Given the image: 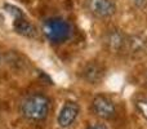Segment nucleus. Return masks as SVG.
<instances>
[{"instance_id":"obj_1","label":"nucleus","mask_w":147,"mask_h":129,"mask_svg":"<svg viewBox=\"0 0 147 129\" xmlns=\"http://www.w3.org/2000/svg\"><path fill=\"white\" fill-rule=\"evenodd\" d=\"M20 111L30 122H43L51 111V99L43 93H32L21 102Z\"/></svg>"},{"instance_id":"obj_2","label":"nucleus","mask_w":147,"mask_h":129,"mask_svg":"<svg viewBox=\"0 0 147 129\" xmlns=\"http://www.w3.org/2000/svg\"><path fill=\"white\" fill-rule=\"evenodd\" d=\"M43 32L49 41L56 44L65 43L71 36V25L66 20L59 17L48 18L43 23Z\"/></svg>"},{"instance_id":"obj_3","label":"nucleus","mask_w":147,"mask_h":129,"mask_svg":"<svg viewBox=\"0 0 147 129\" xmlns=\"http://www.w3.org/2000/svg\"><path fill=\"white\" fill-rule=\"evenodd\" d=\"M4 9L12 16L13 18V30L21 36L25 38H36L38 28L28 21V18L23 14V12L16 5L4 4Z\"/></svg>"},{"instance_id":"obj_4","label":"nucleus","mask_w":147,"mask_h":129,"mask_svg":"<svg viewBox=\"0 0 147 129\" xmlns=\"http://www.w3.org/2000/svg\"><path fill=\"white\" fill-rule=\"evenodd\" d=\"M129 39L128 36L120 28H110L103 36V44L109 52L114 54H124L128 53L129 48Z\"/></svg>"},{"instance_id":"obj_5","label":"nucleus","mask_w":147,"mask_h":129,"mask_svg":"<svg viewBox=\"0 0 147 129\" xmlns=\"http://www.w3.org/2000/svg\"><path fill=\"white\" fill-rule=\"evenodd\" d=\"M92 111L96 116L103 120H111L116 116V105L110 97L105 94H97L92 101Z\"/></svg>"},{"instance_id":"obj_6","label":"nucleus","mask_w":147,"mask_h":129,"mask_svg":"<svg viewBox=\"0 0 147 129\" xmlns=\"http://www.w3.org/2000/svg\"><path fill=\"white\" fill-rule=\"evenodd\" d=\"M88 12L98 20L111 18L116 13V4L114 0H85Z\"/></svg>"},{"instance_id":"obj_7","label":"nucleus","mask_w":147,"mask_h":129,"mask_svg":"<svg viewBox=\"0 0 147 129\" xmlns=\"http://www.w3.org/2000/svg\"><path fill=\"white\" fill-rule=\"evenodd\" d=\"M79 114H80V106L76 101H66L62 106V109L59 110V114L57 116V123L61 128L67 129L75 123V120L78 119Z\"/></svg>"},{"instance_id":"obj_8","label":"nucleus","mask_w":147,"mask_h":129,"mask_svg":"<svg viewBox=\"0 0 147 129\" xmlns=\"http://www.w3.org/2000/svg\"><path fill=\"white\" fill-rule=\"evenodd\" d=\"M80 75H81V79L84 81H86L88 84L97 85V84L103 81L105 75H106V68L98 61H89L83 67Z\"/></svg>"},{"instance_id":"obj_9","label":"nucleus","mask_w":147,"mask_h":129,"mask_svg":"<svg viewBox=\"0 0 147 129\" xmlns=\"http://www.w3.org/2000/svg\"><path fill=\"white\" fill-rule=\"evenodd\" d=\"M134 107H136L138 114H140L145 120H147V96L140 97V98L136 99Z\"/></svg>"},{"instance_id":"obj_10","label":"nucleus","mask_w":147,"mask_h":129,"mask_svg":"<svg viewBox=\"0 0 147 129\" xmlns=\"http://www.w3.org/2000/svg\"><path fill=\"white\" fill-rule=\"evenodd\" d=\"M86 129H107L106 128V125H103V124H101V123H96V124H92V125H89Z\"/></svg>"}]
</instances>
